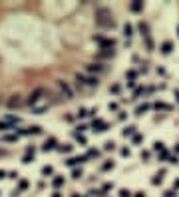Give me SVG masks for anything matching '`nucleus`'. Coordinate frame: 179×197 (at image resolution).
<instances>
[{"mask_svg":"<svg viewBox=\"0 0 179 197\" xmlns=\"http://www.w3.org/2000/svg\"><path fill=\"white\" fill-rule=\"evenodd\" d=\"M96 22H97V26H102V28H113V26H116V20L112 18V12L107 8H97L96 10Z\"/></svg>","mask_w":179,"mask_h":197,"instance_id":"nucleus-1","label":"nucleus"},{"mask_svg":"<svg viewBox=\"0 0 179 197\" xmlns=\"http://www.w3.org/2000/svg\"><path fill=\"white\" fill-rule=\"evenodd\" d=\"M44 96H46V88H36V90L28 96V104H30V106H36Z\"/></svg>","mask_w":179,"mask_h":197,"instance_id":"nucleus-2","label":"nucleus"},{"mask_svg":"<svg viewBox=\"0 0 179 197\" xmlns=\"http://www.w3.org/2000/svg\"><path fill=\"white\" fill-rule=\"evenodd\" d=\"M76 80H78V84L82 82L86 86H97L100 82H97V76H88V74H76Z\"/></svg>","mask_w":179,"mask_h":197,"instance_id":"nucleus-3","label":"nucleus"},{"mask_svg":"<svg viewBox=\"0 0 179 197\" xmlns=\"http://www.w3.org/2000/svg\"><path fill=\"white\" fill-rule=\"evenodd\" d=\"M94 40L102 46V50H113V48H116V40H113V38H102V36H96Z\"/></svg>","mask_w":179,"mask_h":197,"instance_id":"nucleus-4","label":"nucleus"},{"mask_svg":"<svg viewBox=\"0 0 179 197\" xmlns=\"http://www.w3.org/2000/svg\"><path fill=\"white\" fill-rule=\"evenodd\" d=\"M58 88H60V92H62V96L66 98V100H72L74 98V92H72V88H70L66 82H58Z\"/></svg>","mask_w":179,"mask_h":197,"instance_id":"nucleus-5","label":"nucleus"},{"mask_svg":"<svg viewBox=\"0 0 179 197\" xmlns=\"http://www.w3.org/2000/svg\"><path fill=\"white\" fill-rule=\"evenodd\" d=\"M20 106H22V98H20L18 94H14V96L8 100V108H10V109H16V108H20Z\"/></svg>","mask_w":179,"mask_h":197,"instance_id":"nucleus-6","label":"nucleus"},{"mask_svg":"<svg viewBox=\"0 0 179 197\" xmlns=\"http://www.w3.org/2000/svg\"><path fill=\"white\" fill-rule=\"evenodd\" d=\"M86 70H88V72H96V74L106 72V68L102 64H88V66H86Z\"/></svg>","mask_w":179,"mask_h":197,"instance_id":"nucleus-7","label":"nucleus"},{"mask_svg":"<svg viewBox=\"0 0 179 197\" xmlns=\"http://www.w3.org/2000/svg\"><path fill=\"white\" fill-rule=\"evenodd\" d=\"M106 129H107V124L104 119H96L94 122V131H106Z\"/></svg>","mask_w":179,"mask_h":197,"instance_id":"nucleus-8","label":"nucleus"},{"mask_svg":"<svg viewBox=\"0 0 179 197\" xmlns=\"http://www.w3.org/2000/svg\"><path fill=\"white\" fill-rule=\"evenodd\" d=\"M54 147H56V139H54V138L46 139V144H44V151H50V149H54Z\"/></svg>","mask_w":179,"mask_h":197,"instance_id":"nucleus-9","label":"nucleus"},{"mask_svg":"<svg viewBox=\"0 0 179 197\" xmlns=\"http://www.w3.org/2000/svg\"><path fill=\"white\" fill-rule=\"evenodd\" d=\"M171 50H173V44L171 42H163V44H161V52H163V54H171Z\"/></svg>","mask_w":179,"mask_h":197,"instance_id":"nucleus-10","label":"nucleus"},{"mask_svg":"<svg viewBox=\"0 0 179 197\" xmlns=\"http://www.w3.org/2000/svg\"><path fill=\"white\" fill-rule=\"evenodd\" d=\"M139 32H142V36L149 38V26L145 24V22H142V24H139Z\"/></svg>","mask_w":179,"mask_h":197,"instance_id":"nucleus-11","label":"nucleus"},{"mask_svg":"<svg viewBox=\"0 0 179 197\" xmlns=\"http://www.w3.org/2000/svg\"><path fill=\"white\" fill-rule=\"evenodd\" d=\"M143 10V2H139V0H135L132 4V12H142Z\"/></svg>","mask_w":179,"mask_h":197,"instance_id":"nucleus-12","label":"nucleus"},{"mask_svg":"<svg viewBox=\"0 0 179 197\" xmlns=\"http://www.w3.org/2000/svg\"><path fill=\"white\" fill-rule=\"evenodd\" d=\"M30 159H34V147H28V151L24 155V163H30Z\"/></svg>","mask_w":179,"mask_h":197,"instance_id":"nucleus-13","label":"nucleus"},{"mask_svg":"<svg viewBox=\"0 0 179 197\" xmlns=\"http://www.w3.org/2000/svg\"><path fill=\"white\" fill-rule=\"evenodd\" d=\"M84 159H86V157H72V159H68V165L74 167V165H78V163H82Z\"/></svg>","mask_w":179,"mask_h":197,"instance_id":"nucleus-14","label":"nucleus"},{"mask_svg":"<svg viewBox=\"0 0 179 197\" xmlns=\"http://www.w3.org/2000/svg\"><path fill=\"white\" fill-rule=\"evenodd\" d=\"M123 34H126L127 38L133 36V26H132V24H126V26H123Z\"/></svg>","mask_w":179,"mask_h":197,"instance_id":"nucleus-15","label":"nucleus"},{"mask_svg":"<svg viewBox=\"0 0 179 197\" xmlns=\"http://www.w3.org/2000/svg\"><path fill=\"white\" fill-rule=\"evenodd\" d=\"M30 134H34V135L42 134V128H40V125H32V128H28V135H30Z\"/></svg>","mask_w":179,"mask_h":197,"instance_id":"nucleus-16","label":"nucleus"},{"mask_svg":"<svg viewBox=\"0 0 179 197\" xmlns=\"http://www.w3.org/2000/svg\"><path fill=\"white\" fill-rule=\"evenodd\" d=\"M112 56H113V50H104L97 54V58H112Z\"/></svg>","mask_w":179,"mask_h":197,"instance_id":"nucleus-17","label":"nucleus"},{"mask_svg":"<svg viewBox=\"0 0 179 197\" xmlns=\"http://www.w3.org/2000/svg\"><path fill=\"white\" fill-rule=\"evenodd\" d=\"M0 129H16L12 124H8V122H0Z\"/></svg>","mask_w":179,"mask_h":197,"instance_id":"nucleus-18","label":"nucleus"},{"mask_svg":"<svg viewBox=\"0 0 179 197\" xmlns=\"http://www.w3.org/2000/svg\"><path fill=\"white\" fill-rule=\"evenodd\" d=\"M64 185V179L60 177V175H56V179H54V187H62Z\"/></svg>","mask_w":179,"mask_h":197,"instance_id":"nucleus-19","label":"nucleus"},{"mask_svg":"<svg viewBox=\"0 0 179 197\" xmlns=\"http://www.w3.org/2000/svg\"><path fill=\"white\" fill-rule=\"evenodd\" d=\"M147 109H149V106H147V104L139 106V108H137V116H142V114H143V112H147Z\"/></svg>","mask_w":179,"mask_h":197,"instance_id":"nucleus-20","label":"nucleus"},{"mask_svg":"<svg viewBox=\"0 0 179 197\" xmlns=\"http://www.w3.org/2000/svg\"><path fill=\"white\" fill-rule=\"evenodd\" d=\"M76 139H78V141H80L82 145H86V138H84L82 134H80V131H76Z\"/></svg>","mask_w":179,"mask_h":197,"instance_id":"nucleus-21","label":"nucleus"},{"mask_svg":"<svg viewBox=\"0 0 179 197\" xmlns=\"http://www.w3.org/2000/svg\"><path fill=\"white\" fill-rule=\"evenodd\" d=\"M155 109H167V112H169L171 106H167V104H155Z\"/></svg>","mask_w":179,"mask_h":197,"instance_id":"nucleus-22","label":"nucleus"},{"mask_svg":"<svg viewBox=\"0 0 179 197\" xmlns=\"http://www.w3.org/2000/svg\"><path fill=\"white\" fill-rule=\"evenodd\" d=\"M133 125H129V128H126V129H123V135H126V138H127V135H133Z\"/></svg>","mask_w":179,"mask_h":197,"instance_id":"nucleus-23","label":"nucleus"},{"mask_svg":"<svg viewBox=\"0 0 179 197\" xmlns=\"http://www.w3.org/2000/svg\"><path fill=\"white\" fill-rule=\"evenodd\" d=\"M42 173H44V175H52V173H54V169H52L50 165H46L44 169H42Z\"/></svg>","mask_w":179,"mask_h":197,"instance_id":"nucleus-24","label":"nucleus"},{"mask_svg":"<svg viewBox=\"0 0 179 197\" xmlns=\"http://www.w3.org/2000/svg\"><path fill=\"white\" fill-rule=\"evenodd\" d=\"M58 149H60V151H66V153H68V151H72V145H60Z\"/></svg>","mask_w":179,"mask_h":197,"instance_id":"nucleus-25","label":"nucleus"},{"mask_svg":"<svg viewBox=\"0 0 179 197\" xmlns=\"http://www.w3.org/2000/svg\"><path fill=\"white\" fill-rule=\"evenodd\" d=\"M112 167H113V161H107V163H104V167H102V169L107 171V169H112Z\"/></svg>","mask_w":179,"mask_h":197,"instance_id":"nucleus-26","label":"nucleus"},{"mask_svg":"<svg viewBox=\"0 0 179 197\" xmlns=\"http://www.w3.org/2000/svg\"><path fill=\"white\" fill-rule=\"evenodd\" d=\"M80 177H82V169H76V171H74V179H80Z\"/></svg>","mask_w":179,"mask_h":197,"instance_id":"nucleus-27","label":"nucleus"},{"mask_svg":"<svg viewBox=\"0 0 179 197\" xmlns=\"http://www.w3.org/2000/svg\"><path fill=\"white\" fill-rule=\"evenodd\" d=\"M119 197H129V191L127 189H122V191H119Z\"/></svg>","mask_w":179,"mask_h":197,"instance_id":"nucleus-28","label":"nucleus"},{"mask_svg":"<svg viewBox=\"0 0 179 197\" xmlns=\"http://www.w3.org/2000/svg\"><path fill=\"white\" fill-rule=\"evenodd\" d=\"M96 155H97V151H96V149H90V151H88V155H86V157H96Z\"/></svg>","mask_w":179,"mask_h":197,"instance_id":"nucleus-29","label":"nucleus"},{"mask_svg":"<svg viewBox=\"0 0 179 197\" xmlns=\"http://www.w3.org/2000/svg\"><path fill=\"white\" fill-rule=\"evenodd\" d=\"M113 147H116V144H113V141H107V144H106V149H113Z\"/></svg>","mask_w":179,"mask_h":197,"instance_id":"nucleus-30","label":"nucleus"},{"mask_svg":"<svg viewBox=\"0 0 179 197\" xmlns=\"http://www.w3.org/2000/svg\"><path fill=\"white\" fill-rule=\"evenodd\" d=\"M26 187H28V183H26V181H20V191L26 189Z\"/></svg>","mask_w":179,"mask_h":197,"instance_id":"nucleus-31","label":"nucleus"},{"mask_svg":"<svg viewBox=\"0 0 179 197\" xmlns=\"http://www.w3.org/2000/svg\"><path fill=\"white\" fill-rule=\"evenodd\" d=\"M4 175H6V171H2V169H0V179H2Z\"/></svg>","mask_w":179,"mask_h":197,"instance_id":"nucleus-32","label":"nucleus"},{"mask_svg":"<svg viewBox=\"0 0 179 197\" xmlns=\"http://www.w3.org/2000/svg\"><path fill=\"white\" fill-rule=\"evenodd\" d=\"M52 197H62V193H54V195H52Z\"/></svg>","mask_w":179,"mask_h":197,"instance_id":"nucleus-33","label":"nucleus"},{"mask_svg":"<svg viewBox=\"0 0 179 197\" xmlns=\"http://www.w3.org/2000/svg\"><path fill=\"white\" fill-rule=\"evenodd\" d=\"M175 96H177V102H179V90H175Z\"/></svg>","mask_w":179,"mask_h":197,"instance_id":"nucleus-34","label":"nucleus"}]
</instances>
